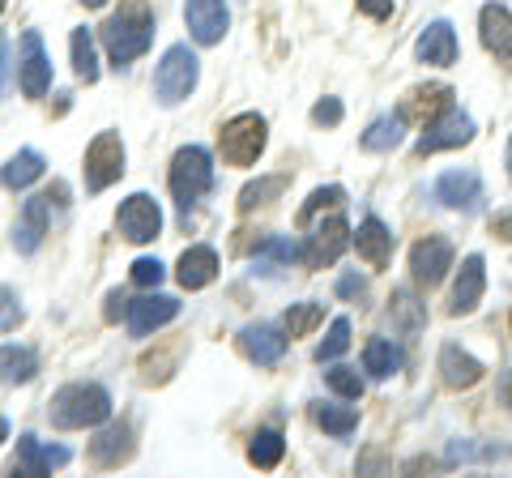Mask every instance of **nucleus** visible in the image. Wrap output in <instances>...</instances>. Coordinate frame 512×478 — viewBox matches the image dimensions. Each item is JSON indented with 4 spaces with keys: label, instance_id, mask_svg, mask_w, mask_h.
<instances>
[{
    "label": "nucleus",
    "instance_id": "obj_28",
    "mask_svg": "<svg viewBox=\"0 0 512 478\" xmlns=\"http://www.w3.org/2000/svg\"><path fill=\"white\" fill-rule=\"evenodd\" d=\"M43 167L47 163H43L39 150H18L5 167H0V184H5V188H30L43 175Z\"/></svg>",
    "mask_w": 512,
    "mask_h": 478
},
{
    "label": "nucleus",
    "instance_id": "obj_38",
    "mask_svg": "<svg viewBox=\"0 0 512 478\" xmlns=\"http://www.w3.org/2000/svg\"><path fill=\"white\" fill-rule=\"evenodd\" d=\"M346 201V188L342 184H329V188H316V193L308 197V205L299 210V227H308V222L320 214V210H329V205H342Z\"/></svg>",
    "mask_w": 512,
    "mask_h": 478
},
{
    "label": "nucleus",
    "instance_id": "obj_9",
    "mask_svg": "<svg viewBox=\"0 0 512 478\" xmlns=\"http://www.w3.org/2000/svg\"><path fill=\"white\" fill-rule=\"evenodd\" d=\"M474 120L466 116V111H457V107H448L444 116H436L427 124V133L419 137V154H440V150H457V146H466V141H474Z\"/></svg>",
    "mask_w": 512,
    "mask_h": 478
},
{
    "label": "nucleus",
    "instance_id": "obj_39",
    "mask_svg": "<svg viewBox=\"0 0 512 478\" xmlns=\"http://www.w3.org/2000/svg\"><path fill=\"white\" fill-rule=\"evenodd\" d=\"M325 380H329L333 393L346 397V402H359V397H363V376L355 368H329Z\"/></svg>",
    "mask_w": 512,
    "mask_h": 478
},
{
    "label": "nucleus",
    "instance_id": "obj_16",
    "mask_svg": "<svg viewBox=\"0 0 512 478\" xmlns=\"http://www.w3.org/2000/svg\"><path fill=\"white\" fill-rule=\"evenodd\" d=\"M483 291H487V269H483V257H466L461 261V274L453 282V299H448V312L453 316H466L483 304Z\"/></svg>",
    "mask_w": 512,
    "mask_h": 478
},
{
    "label": "nucleus",
    "instance_id": "obj_11",
    "mask_svg": "<svg viewBox=\"0 0 512 478\" xmlns=\"http://www.w3.org/2000/svg\"><path fill=\"white\" fill-rule=\"evenodd\" d=\"M410 269H414V282L423 286H436L444 282V274L453 269V244L444 235H427L410 248Z\"/></svg>",
    "mask_w": 512,
    "mask_h": 478
},
{
    "label": "nucleus",
    "instance_id": "obj_24",
    "mask_svg": "<svg viewBox=\"0 0 512 478\" xmlns=\"http://www.w3.org/2000/svg\"><path fill=\"white\" fill-rule=\"evenodd\" d=\"M47 197H30L26 205H22V218H18V227H13V248L18 252H35L39 244H43V235H47Z\"/></svg>",
    "mask_w": 512,
    "mask_h": 478
},
{
    "label": "nucleus",
    "instance_id": "obj_42",
    "mask_svg": "<svg viewBox=\"0 0 512 478\" xmlns=\"http://www.w3.org/2000/svg\"><path fill=\"white\" fill-rule=\"evenodd\" d=\"M133 282L137 286H158V282H163V261H154V257L133 261Z\"/></svg>",
    "mask_w": 512,
    "mask_h": 478
},
{
    "label": "nucleus",
    "instance_id": "obj_19",
    "mask_svg": "<svg viewBox=\"0 0 512 478\" xmlns=\"http://www.w3.org/2000/svg\"><path fill=\"white\" fill-rule=\"evenodd\" d=\"M478 35H483L487 52H495L500 60H512V13L504 5H483V13H478Z\"/></svg>",
    "mask_w": 512,
    "mask_h": 478
},
{
    "label": "nucleus",
    "instance_id": "obj_8",
    "mask_svg": "<svg viewBox=\"0 0 512 478\" xmlns=\"http://www.w3.org/2000/svg\"><path fill=\"white\" fill-rule=\"evenodd\" d=\"M116 227L128 244H150V239H158V231H163V210H158V201L150 193H133L120 205Z\"/></svg>",
    "mask_w": 512,
    "mask_h": 478
},
{
    "label": "nucleus",
    "instance_id": "obj_26",
    "mask_svg": "<svg viewBox=\"0 0 512 478\" xmlns=\"http://www.w3.org/2000/svg\"><path fill=\"white\" fill-rule=\"evenodd\" d=\"M39 372V355L30 346H0V385H26Z\"/></svg>",
    "mask_w": 512,
    "mask_h": 478
},
{
    "label": "nucleus",
    "instance_id": "obj_23",
    "mask_svg": "<svg viewBox=\"0 0 512 478\" xmlns=\"http://www.w3.org/2000/svg\"><path fill=\"white\" fill-rule=\"evenodd\" d=\"M355 248H359V257L372 265V269H384L393 257V231L384 227V222L372 214V218H363L359 222V235H355Z\"/></svg>",
    "mask_w": 512,
    "mask_h": 478
},
{
    "label": "nucleus",
    "instance_id": "obj_12",
    "mask_svg": "<svg viewBox=\"0 0 512 478\" xmlns=\"http://www.w3.org/2000/svg\"><path fill=\"white\" fill-rule=\"evenodd\" d=\"M18 82L26 99H43L47 86H52V60L43 52V39L39 30H26L22 35V69H18Z\"/></svg>",
    "mask_w": 512,
    "mask_h": 478
},
{
    "label": "nucleus",
    "instance_id": "obj_52",
    "mask_svg": "<svg viewBox=\"0 0 512 478\" xmlns=\"http://www.w3.org/2000/svg\"><path fill=\"white\" fill-rule=\"evenodd\" d=\"M508 175H512V137H508Z\"/></svg>",
    "mask_w": 512,
    "mask_h": 478
},
{
    "label": "nucleus",
    "instance_id": "obj_43",
    "mask_svg": "<svg viewBox=\"0 0 512 478\" xmlns=\"http://www.w3.org/2000/svg\"><path fill=\"white\" fill-rule=\"evenodd\" d=\"M342 116H346V111H342L338 99H320V103L312 107V120H316V124H329V129H333V124H342Z\"/></svg>",
    "mask_w": 512,
    "mask_h": 478
},
{
    "label": "nucleus",
    "instance_id": "obj_33",
    "mask_svg": "<svg viewBox=\"0 0 512 478\" xmlns=\"http://www.w3.org/2000/svg\"><path fill=\"white\" fill-rule=\"evenodd\" d=\"M453 107V90L448 86H427V90H414V99L406 103V116L414 111V116H444V111Z\"/></svg>",
    "mask_w": 512,
    "mask_h": 478
},
{
    "label": "nucleus",
    "instance_id": "obj_10",
    "mask_svg": "<svg viewBox=\"0 0 512 478\" xmlns=\"http://www.w3.org/2000/svg\"><path fill=\"white\" fill-rule=\"evenodd\" d=\"M436 201L448 205V210H466L474 214L483 205V180H478L474 167H453L436 180Z\"/></svg>",
    "mask_w": 512,
    "mask_h": 478
},
{
    "label": "nucleus",
    "instance_id": "obj_2",
    "mask_svg": "<svg viewBox=\"0 0 512 478\" xmlns=\"http://www.w3.org/2000/svg\"><path fill=\"white\" fill-rule=\"evenodd\" d=\"M103 47H107V56H111V65L124 69V65H133L137 56H146L150 52V43H154V18L141 5L133 9H124L116 13L103 30Z\"/></svg>",
    "mask_w": 512,
    "mask_h": 478
},
{
    "label": "nucleus",
    "instance_id": "obj_13",
    "mask_svg": "<svg viewBox=\"0 0 512 478\" xmlns=\"http://www.w3.org/2000/svg\"><path fill=\"white\" fill-rule=\"evenodd\" d=\"M184 22L192 30V39L210 47V43H222V35H227L231 9H227V0H188V5H184Z\"/></svg>",
    "mask_w": 512,
    "mask_h": 478
},
{
    "label": "nucleus",
    "instance_id": "obj_29",
    "mask_svg": "<svg viewBox=\"0 0 512 478\" xmlns=\"http://www.w3.org/2000/svg\"><path fill=\"white\" fill-rule=\"evenodd\" d=\"M363 368L376 380H389L393 372H402V350H397L389 338H372L363 350Z\"/></svg>",
    "mask_w": 512,
    "mask_h": 478
},
{
    "label": "nucleus",
    "instance_id": "obj_32",
    "mask_svg": "<svg viewBox=\"0 0 512 478\" xmlns=\"http://www.w3.org/2000/svg\"><path fill=\"white\" fill-rule=\"evenodd\" d=\"M389 316H393V325L402 329V333H419L423 321H427V312H423L419 299H414V291H393V308H389Z\"/></svg>",
    "mask_w": 512,
    "mask_h": 478
},
{
    "label": "nucleus",
    "instance_id": "obj_18",
    "mask_svg": "<svg viewBox=\"0 0 512 478\" xmlns=\"http://www.w3.org/2000/svg\"><path fill=\"white\" fill-rule=\"evenodd\" d=\"M133 427L128 423H107L99 436L90 440V457H94V466H103V470H111V466H120V461H128L133 457Z\"/></svg>",
    "mask_w": 512,
    "mask_h": 478
},
{
    "label": "nucleus",
    "instance_id": "obj_36",
    "mask_svg": "<svg viewBox=\"0 0 512 478\" xmlns=\"http://www.w3.org/2000/svg\"><path fill=\"white\" fill-rule=\"evenodd\" d=\"M346 346H350V321H346V316H338V321L329 325V338L316 346V359L320 363H333V359L346 355Z\"/></svg>",
    "mask_w": 512,
    "mask_h": 478
},
{
    "label": "nucleus",
    "instance_id": "obj_5",
    "mask_svg": "<svg viewBox=\"0 0 512 478\" xmlns=\"http://www.w3.org/2000/svg\"><path fill=\"white\" fill-rule=\"evenodd\" d=\"M265 141H269L265 116H256V111H244V116H235V120L222 124L218 150H222V158H227L231 167H252L256 158L265 154Z\"/></svg>",
    "mask_w": 512,
    "mask_h": 478
},
{
    "label": "nucleus",
    "instance_id": "obj_48",
    "mask_svg": "<svg viewBox=\"0 0 512 478\" xmlns=\"http://www.w3.org/2000/svg\"><path fill=\"white\" fill-rule=\"evenodd\" d=\"M9 90V43L0 39V94Z\"/></svg>",
    "mask_w": 512,
    "mask_h": 478
},
{
    "label": "nucleus",
    "instance_id": "obj_3",
    "mask_svg": "<svg viewBox=\"0 0 512 478\" xmlns=\"http://www.w3.org/2000/svg\"><path fill=\"white\" fill-rule=\"evenodd\" d=\"M171 197L175 205L188 214L192 205H197L205 193L214 188V158L205 146H184V150H175L171 158Z\"/></svg>",
    "mask_w": 512,
    "mask_h": 478
},
{
    "label": "nucleus",
    "instance_id": "obj_46",
    "mask_svg": "<svg viewBox=\"0 0 512 478\" xmlns=\"http://www.w3.org/2000/svg\"><path fill=\"white\" fill-rule=\"evenodd\" d=\"M124 312H128V299H124L120 291H111V295H107V312H103V316H107V321H120Z\"/></svg>",
    "mask_w": 512,
    "mask_h": 478
},
{
    "label": "nucleus",
    "instance_id": "obj_1",
    "mask_svg": "<svg viewBox=\"0 0 512 478\" xmlns=\"http://www.w3.org/2000/svg\"><path fill=\"white\" fill-rule=\"evenodd\" d=\"M107 414H111V393L103 385H90V380L64 385L52 397V406H47V419H52V427H60V432L99 427V423H107Z\"/></svg>",
    "mask_w": 512,
    "mask_h": 478
},
{
    "label": "nucleus",
    "instance_id": "obj_34",
    "mask_svg": "<svg viewBox=\"0 0 512 478\" xmlns=\"http://www.w3.org/2000/svg\"><path fill=\"white\" fill-rule=\"evenodd\" d=\"M312 414H316V423L325 427L329 436H350L359 427V410L355 406H325V402H320Z\"/></svg>",
    "mask_w": 512,
    "mask_h": 478
},
{
    "label": "nucleus",
    "instance_id": "obj_49",
    "mask_svg": "<svg viewBox=\"0 0 512 478\" xmlns=\"http://www.w3.org/2000/svg\"><path fill=\"white\" fill-rule=\"evenodd\" d=\"M500 397H504V406L512 410V372H508V376L500 380Z\"/></svg>",
    "mask_w": 512,
    "mask_h": 478
},
{
    "label": "nucleus",
    "instance_id": "obj_25",
    "mask_svg": "<svg viewBox=\"0 0 512 478\" xmlns=\"http://www.w3.org/2000/svg\"><path fill=\"white\" fill-rule=\"evenodd\" d=\"M291 261H299V244H291L286 235H269L265 244H256V252H252V274L278 278L282 269H291Z\"/></svg>",
    "mask_w": 512,
    "mask_h": 478
},
{
    "label": "nucleus",
    "instance_id": "obj_45",
    "mask_svg": "<svg viewBox=\"0 0 512 478\" xmlns=\"http://www.w3.org/2000/svg\"><path fill=\"white\" fill-rule=\"evenodd\" d=\"M359 9L367 13V18H376V22H384L393 13V0H359Z\"/></svg>",
    "mask_w": 512,
    "mask_h": 478
},
{
    "label": "nucleus",
    "instance_id": "obj_35",
    "mask_svg": "<svg viewBox=\"0 0 512 478\" xmlns=\"http://www.w3.org/2000/svg\"><path fill=\"white\" fill-rule=\"evenodd\" d=\"M325 321V308L320 304H291L286 308V338H308V333Z\"/></svg>",
    "mask_w": 512,
    "mask_h": 478
},
{
    "label": "nucleus",
    "instance_id": "obj_15",
    "mask_svg": "<svg viewBox=\"0 0 512 478\" xmlns=\"http://www.w3.org/2000/svg\"><path fill=\"white\" fill-rule=\"evenodd\" d=\"M124 316H128V333L133 338H150L154 329H163L180 316V304L171 295H146V299H133Z\"/></svg>",
    "mask_w": 512,
    "mask_h": 478
},
{
    "label": "nucleus",
    "instance_id": "obj_44",
    "mask_svg": "<svg viewBox=\"0 0 512 478\" xmlns=\"http://www.w3.org/2000/svg\"><path fill=\"white\" fill-rule=\"evenodd\" d=\"M338 295H346V299H363V295H367V282H363L359 274H346V278L338 282Z\"/></svg>",
    "mask_w": 512,
    "mask_h": 478
},
{
    "label": "nucleus",
    "instance_id": "obj_51",
    "mask_svg": "<svg viewBox=\"0 0 512 478\" xmlns=\"http://www.w3.org/2000/svg\"><path fill=\"white\" fill-rule=\"evenodd\" d=\"M82 5H86V9H99V5H107V0H82Z\"/></svg>",
    "mask_w": 512,
    "mask_h": 478
},
{
    "label": "nucleus",
    "instance_id": "obj_53",
    "mask_svg": "<svg viewBox=\"0 0 512 478\" xmlns=\"http://www.w3.org/2000/svg\"><path fill=\"white\" fill-rule=\"evenodd\" d=\"M5 5H9V0H0V13H5Z\"/></svg>",
    "mask_w": 512,
    "mask_h": 478
},
{
    "label": "nucleus",
    "instance_id": "obj_41",
    "mask_svg": "<svg viewBox=\"0 0 512 478\" xmlns=\"http://www.w3.org/2000/svg\"><path fill=\"white\" fill-rule=\"evenodd\" d=\"M18 325H22V304H18V295H13L9 286H0V333L18 329Z\"/></svg>",
    "mask_w": 512,
    "mask_h": 478
},
{
    "label": "nucleus",
    "instance_id": "obj_54",
    "mask_svg": "<svg viewBox=\"0 0 512 478\" xmlns=\"http://www.w3.org/2000/svg\"><path fill=\"white\" fill-rule=\"evenodd\" d=\"M508 325H512V316H508Z\"/></svg>",
    "mask_w": 512,
    "mask_h": 478
},
{
    "label": "nucleus",
    "instance_id": "obj_47",
    "mask_svg": "<svg viewBox=\"0 0 512 478\" xmlns=\"http://www.w3.org/2000/svg\"><path fill=\"white\" fill-rule=\"evenodd\" d=\"M491 235L512 239V210H508V214H495V218H491Z\"/></svg>",
    "mask_w": 512,
    "mask_h": 478
},
{
    "label": "nucleus",
    "instance_id": "obj_50",
    "mask_svg": "<svg viewBox=\"0 0 512 478\" xmlns=\"http://www.w3.org/2000/svg\"><path fill=\"white\" fill-rule=\"evenodd\" d=\"M9 440V423H5V414H0V444Z\"/></svg>",
    "mask_w": 512,
    "mask_h": 478
},
{
    "label": "nucleus",
    "instance_id": "obj_14",
    "mask_svg": "<svg viewBox=\"0 0 512 478\" xmlns=\"http://www.w3.org/2000/svg\"><path fill=\"white\" fill-rule=\"evenodd\" d=\"M69 449L64 444H43L39 436H22L18 440V470L22 478H43V474H52V470H60V466H69Z\"/></svg>",
    "mask_w": 512,
    "mask_h": 478
},
{
    "label": "nucleus",
    "instance_id": "obj_22",
    "mask_svg": "<svg viewBox=\"0 0 512 478\" xmlns=\"http://www.w3.org/2000/svg\"><path fill=\"white\" fill-rule=\"evenodd\" d=\"M175 278H180L184 291H201V286H210L218 278V252L210 244H197L188 248L180 257V269H175Z\"/></svg>",
    "mask_w": 512,
    "mask_h": 478
},
{
    "label": "nucleus",
    "instance_id": "obj_6",
    "mask_svg": "<svg viewBox=\"0 0 512 478\" xmlns=\"http://www.w3.org/2000/svg\"><path fill=\"white\" fill-rule=\"evenodd\" d=\"M124 175V141L120 133H99L86 146V188L90 193H103Z\"/></svg>",
    "mask_w": 512,
    "mask_h": 478
},
{
    "label": "nucleus",
    "instance_id": "obj_31",
    "mask_svg": "<svg viewBox=\"0 0 512 478\" xmlns=\"http://www.w3.org/2000/svg\"><path fill=\"white\" fill-rule=\"evenodd\" d=\"M69 47H73V69H77V77H82V82H99V52H94V35H90L86 26L73 30Z\"/></svg>",
    "mask_w": 512,
    "mask_h": 478
},
{
    "label": "nucleus",
    "instance_id": "obj_30",
    "mask_svg": "<svg viewBox=\"0 0 512 478\" xmlns=\"http://www.w3.org/2000/svg\"><path fill=\"white\" fill-rule=\"evenodd\" d=\"M282 453H286V440H282V432H274V427L256 432L252 444H248V461L252 466H261V470H274L282 461Z\"/></svg>",
    "mask_w": 512,
    "mask_h": 478
},
{
    "label": "nucleus",
    "instance_id": "obj_20",
    "mask_svg": "<svg viewBox=\"0 0 512 478\" xmlns=\"http://www.w3.org/2000/svg\"><path fill=\"white\" fill-rule=\"evenodd\" d=\"M414 52H419L423 65H440V69L457 65V35H453V26H448V22H431L419 35V43H414Z\"/></svg>",
    "mask_w": 512,
    "mask_h": 478
},
{
    "label": "nucleus",
    "instance_id": "obj_40",
    "mask_svg": "<svg viewBox=\"0 0 512 478\" xmlns=\"http://www.w3.org/2000/svg\"><path fill=\"white\" fill-rule=\"evenodd\" d=\"M478 457H504V449L500 444H483V449H478V444H470V440H453L448 444V461H478Z\"/></svg>",
    "mask_w": 512,
    "mask_h": 478
},
{
    "label": "nucleus",
    "instance_id": "obj_21",
    "mask_svg": "<svg viewBox=\"0 0 512 478\" xmlns=\"http://www.w3.org/2000/svg\"><path fill=\"white\" fill-rule=\"evenodd\" d=\"M440 380L448 389H474L483 380V363L461 346H444L440 350Z\"/></svg>",
    "mask_w": 512,
    "mask_h": 478
},
{
    "label": "nucleus",
    "instance_id": "obj_37",
    "mask_svg": "<svg viewBox=\"0 0 512 478\" xmlns=\"http://www.w3.org/2000/svg\"><path fill=\"white\" fill-rule=\"evenodd\" d=\"M282 188H286L282 175H269V180H256V184H248L244 193H239V210H244V214H248V210H256V205H265L269 197H278Z\"/></svg>",
    "mask_w": 512,
    "mask_h": 478
},
{
    "label": "nucleus",
    "instance_id": "obj_27",
    "mask_svg": "<svg viewBox=\"0 0 512 478\" xmlns=\"http://www.w3.org/2000/svg\"><path fill=\"white\" fill-rule=\"evenodd\" d=\"M402 137H406V111H389V116H380L372 129L363 133V150L389 154V150L402 146Z\"/></svg>",
    "mask_w": 512,
    "mask_h": 478
},
{
    "label": "nucleus",
    "instance_id": "obj_4",
    "mask_svg": "<svg viewBox=\"0 0 512 478\" xmlns=\"http://www.w3.org/2000/svg\"><path fill=\"white\" fill-rule=\"evenodd\" d=\"M197 82H201V60H197V52H192L188 43L167 47V56L158 60V69H154V94H158V103H163V107L184 103L188 94L197 90Z\"/></svg>",
    "mask_w": 512,
    "mask_h": 478
},
{
    "label": "nucleus",
    "instance_id": "obj_17",
    "mask_svg": "<svg viewBox=\"0 0 512 478\" xmlns=\"http://www.w3.org/2000/svg\"><path fill=\"white\" fill-rule=\"evenodd\" d=\"M239 350L261 363V368H269V363H278L286 355V329L278 325H248L244 333H239Z\"/></svg>",
    "mask_w": 512,
    "mask_h": 478
},
{
    "label": "nucleus",
    "instance_id": "obj_7",
    "mask_svg": "<svg viewBox=\"0 0 512 478\" xmlns=\"http://www.w3.org/2000/svg\"><path fill=\"white\" fill-rule=\"evenodd\" d=\"M346 244H350V227H346L342 214H333L329 222H320V227L299 244V261L308 269H325V265H333L342 257Z\"/></svg>",
    "mask_w": 512,
    "mask_h": 478
}]
</instances>
